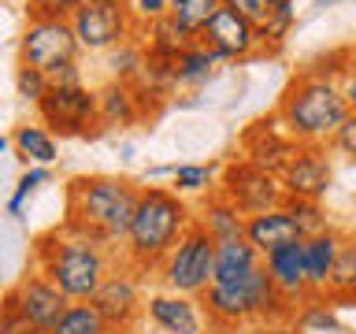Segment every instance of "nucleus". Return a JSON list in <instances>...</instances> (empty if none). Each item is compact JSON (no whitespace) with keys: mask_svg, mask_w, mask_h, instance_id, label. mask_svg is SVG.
I'll return each mask as SVG.
<instances>
[{"mask_svg":"<svg viewBox=\"0 0 356 334\" xmlns=\"http://www.w3.org/2000/svg\"><path fill=\"white\" fill-rule=\"evenodd\" d=\"M141 200V186L111 175H82L67 186V219L63 227L93 238L108 249L127 245L134 212Z\"/></svg>","mask_w":356,"mask_h":334,"instance_id":"obj_1","label":"nucleus"},{"mask_svg":"<svg viewBox=\"0 0 356 334\" xmlns=\"http://www.w3.org/2000/svg\"><path fill=\"white\" fill-rule=\"evenodd\" d=\"M33 260H38L41 275H49L63 289L67 301H93L97 289L108 283V275L119 267L122 256H115V249H108V245H100L93 238L67 230L60 223L56 230L38 238Z\"/></svg>","mask_w":356,"mask_h":334,"instance_id":"obj_2","label":"nucleus"},{"mask_svg":"<svg viewBox=\"0 0 356 334\" xmlns=\"http://www.w3.org/2000/svg\"><path fill=\"white\" fill-rule=\"evenodd\" d=\"M275 116L297 145H330L334 134L353 116V108L345 100L338 78H323L312 74L308 67H300L286 82L282 97L275 104Z\"/></svg>","mask_w":356,"mask_h":334,"instance_id":"obj_3","label":"nucleus"},{"mask_svg":"<svg viewBox=\"0 0 356 334\" xmlns=\"http://www.w3.org/2000/svg\"><path fill=\"white\" fill-rule=\"evenodd\" d=\"M197 223L182 193L163 186H141V200L134 212L127 245H122V264H130L138 275L160 271V264L171 256V249L186 238V230Z\"/></svg>","mask_w":356,"mask_h":334,"instance_id":"obj_4","label":"nucleus"},{"mask_svg":"<svg viewBox=\"0 0 356 334\" xmlns=\"http://www.w3.org/2000/svg\"><path fill=\"white\" fill-rule=\"evenodd\" d=\"M200 305L211 327H275V323L293 319V308L275 289L267 267H256L252 275L234 278V283H211Z\"/></svg>","mask_w":356,"mask_h":334,"instance_id":"obj_5","label":"nucleus"},{"mask_svg":"<svg viewBox=\"0 0 356 334\" xmlns=\"http://www.w3.org/2000/svg\"><path fill=\"white\" fill-rule=\"evenodd\" d=\"M216 256H219V241L200 223H193L186 230V238L171 249V256L160 264L163 289L186 297H204L208 286L216 283Z\"/></svg>","mask_w":356,"mask_h":334,"instance_id":"obj_6","label":"nucleus"},{"mask_svg":"<svg viewBox=\"0 0 356 334\" xmlns=\"http://www.w3.org/2000/svg\"><path fill=\"white\" fill-rule=\"evenodd\" d=\"M38 119L60 138H97L100 122V93L82 86H52L38 104Z\"/></svg>","mask_w":356,"mask_h":334,"instance_id":"obj_7","label":"nucleus"},{"mask_svg":"<svg viewBox=\"0 0 356 334\" xmlns=\"http://www.w3.org/2000/svg\"><path fill=\"white\" fill-rule=\"evenodd\" d=\"M71 26L82 41V52H111L138 38L141 19L134 15L130 0H86L74 11Z\"/></svg>","mask_w":356,"mask_h":334,"instance_id":"obj_8","label":"nucleus"},{"mask_svg":"<svg viewBox=\"0 0 356 334\" xmlns=\"http://www.w3.org/2000/svg\"><path fill=\"white\" fill-rule=\"evenodd\" d=\"M82 41L71 26V19H26V30L19 38V63L38 67L44 74H56L67 63H78Z\"/></svg>","mask_w":356,"mask_h":334,"instance_id":"obj_9","label":"nucleus"},{"mask_svg":"<svg viewBox=\"0 0 356 334\" xmlns=\"http://www.w3.org/2000/svg\"><path fill=\"white\" fill-rule=\"evenodd\" d=\"M219 193L234 200L245 216H260V212H271V208H282L286 205V186L282 178L267 167L252 164L249 156H238L222 167L219 175Z\"/></svg>","mask_w":356,"mask_h":334,"instance_id":"obj_10","label":"nucleus"},{"mask_svg":"<svg viewBox=\"0 0 356 334\" xmlns=\"http://www.w3.org/2000/svg\"><path fill=\"white\" fill-rule=\"evenodd\" d=\"M67 305H71V301L63 297V289L56 286L49 275H41V271L22 275L19 283L8 289V297H4V308L19 312V316L26 319L30 327H38V331H44V334H49L56 323H60V316L67 312Z\"/></svg>","mask_w":356,"mask_h":334,"instance_id":"obj_11","label":"nucleus"},{"mask_svg":"<svg viewBox=\"0 0 356 334\" xmlns=\"http://www.w3.org/2000/svg\"><path fill=\"white\" fill-rule=\"evenodd\" d=\"M200 41H204L222 63H249L256 56H264V41H260L256 22H249L241 11H234L227 4L216 11V19L208 22V30L200 33Z\"/></svg>","mask_w":356,"mask_h":334,"instance_id":"obj_12","label":"nucleus"},{"mask_svg":"<svg viewBox=\"0 0 356 334\" xmlns=\"http://www.w3.org/2000/svg\"><path fill=\"white\" fill-rule=\"evenodd\" d=\"M93 305L111 327V334H130V327L145 316V297H141L138 271L119 260V267L108 275V283L97 289Z\"/></svg>","mask_w":356,"mask_h":334,"instance_id":"obj_13","label":"nucleus"},{"mask_svg":"<svg viewBox=\"0 0 356 334\" xmlns=\"http://www.w3.org/2000/svg\"><path fill=\"white\" fill-rule=\"evenodd\" d=\"M145 316L160 334H208L211 331V319L204 305H200V297L171 294V289L145 297Z\"/></svg>","mask_w":356,"mask_h":334,"instance_id":"obj_14","label":"nucleus"},{"mask_svg":"<svg viewBox=\"0 0 356 334\" xmlns=\"http://www.w3.org/2000/svg\"><path fill=\"white\" fill-rule=\"evenodd\" d=\"M286 186V197H300V200H323L330 189L334 167L327 160L323 145H300L297 156L286 164V171L278 175Z\"/></svg>","mask_w":356,"mask_h":334,"instance_id":"obj_15","label":"nucleus"},{"mask_svg":"<svg viewBox=\"0 0 356 334\" xmlns=\"http://www.w3.org/2000/svg\"><path fill=\"white\" fill-rule=\"evenodd\" d=\"M241 149H245V156H249L252 164L282 175L286 164L297 156L300 145L286 134V127L278 122V116H264V119H256L252 127L241 134Z\"/></svg>","mask_w":356,"mask_h":334,"instance_id":"obj_16","label":"nucleus"},{"mask_svg":"<svg viewBox=\"0 0 356 334\" xmlns=\"http://www.w3.org/2000/svg\"><path fill=\"white\" fill-rule=\"evenodd\" d=\"M264 267H267V275H271L275 289L282 294V301L293 312H297V305H305V301L316 297V289L308 283V267H305V241L286 245V249L264 256Z\"/></svg>","mask_w":356,"mask_h":334,"instance_id":"obj_17","label":"nucleus"},{"mask_svg":"<svg viewBox=\"0 0 356 334\" xmlns=\"http://www.w3.org/2000/svg\"><path fill=\"white\" fill-rule=\"evenodd\" d=\"M245 238H249L264 256H271L278 249H286V245H300L308 234L300 230V223L289 216L286 208H271V212H260V216H249Z\"/></svg>","mask_w":356,"mask_h":334,"instance_id":"obj_18","label":"nucleus"},{"mask_svg":"<svg viewBox=\"0 0 356 334\" xmlns=\"http://www.w3.org/2000/svg\"><path fill=\"white\" fill-rule=\"evenodd\" d=\"M219 67H222V60L208 49L204 41H189L182 49V56L175 60V97L178 93L182 97L200 93L208 82H216Z\"/></svg>","mask_w":356,"mask_h":334,"instance_id":"obj_19","label":"nucleus"},{"mask_svg":"<svg viewBox=\"0 0 356 334\" xmlns=\"http://www.w3.org/2000/svg\"><path fill=\"white\" fill-rule=\"evenodd\" d=\"M197 223L204 227L216 241H234V238H245V223H249V216L234 205V200H227L216 189V193L204 197V205H200V216Z\"/></svg>","mask_w":356,"mask_h":334,"instance_id":"obj_20","label":"nucleus"},{"mask_svg":"<svg viewBox=\"0 0 356 334\" xmlns=\"http://www.w3.org/2000/svg\"><path fill=\"white\" fill-rule=\"evenodd\" d=\"M345 238L338 230H323V234H312V238H305V267H308V283L316 294H323L330 283V271L334 264H338V253H341Z\"/></svg>","mask_w":356,"mask_h":334,"instance_id":"obj_21","label":"nucleus"},{"mask_svg":"<svg viewBox=\"0 0 356 334\" xmlns=\"http://www.w3.org/2000/svg\"><path fill=\"white\" fill-rule=\"evenodd\" d=\"M11 149L30 167H52L60 160V141H56V134L44 122H22V127H15L11 130Z\"/></svg>","mask_w":356,"mask_h":334,"instance_id":"obj_22","label":"nucleus"},{"mask_svg":"<svg viewBox=\"0 0 356 334\" xmlns=\"http://www.w3.org/2000/svg\"><path fill=\"white\" fill-rule=\"evenodd\" d=\"M97 93H100V122H104V127H134V122H141L138 93H134L130 82L108 78Z\"/></svg>","mask_w":356,"mask_h":334,"instance_id":"obj_23","label":"nucleus"},{"mask_svg":"<svg viewBox=\"0 0 356 334\" xmlns=\"http://www.w3.org/2000/svg\"><path fill=\"white\" fill-rule=\"evenodd\" d=\"M256 267H264V253L256 249L249 238H234V241H219V256H216V283H234V278L252 275Z\"/></svg>","mask_w":356,"mask_h":334,"instance_id":"obj_24","label":"nucleus"},{"mask_svg":"<svg viewBox=\"0 0 356 334\" xmlns=\"http://www.w3.org/2000/svg\"><path fill=\"white\" fill-rule=\"evenodd\" d=\"M222 8V0H171V19L189 41H200V33L208 30V22L216 19V11Z\"/></svg>","mask_w":356,"mask_h":334,"instance_id":"obj_25","label":"nucleus"},{"mask_svg":"<svg viewBox=\"0 0 356 334\" xmlns=\"http://www.w3.org/2000/svg\"><path fill=\"white\" fill-rule=\"evenodd\" d=\"M145 30V52L156 56V60H167V63H175L178 56H182V49L189 45V38L182 30L175 26L171 19H160V22H149V26H141Z\"/></svg>","mask_w":356,"mask_h":334,"instance_id":"obj_26","label":"nucleus"},{"mask_svg":"<svg viewBox=\"0 0 356 334\" xmlns=\"http://www.w3.org/2000/svg\"><path fill=\"white\" fill-rule=\"evenodd\" d=\"M49 334H111V327L97 312L93 301H71L67 312L60 316V323H56Z\"/></svg>","mask_w":356,"mask_h":334,"instance_id":"obj_27","label":"nucleus"},{"mask_svg":"<svg viewBox=\"0 0 356 334\" xmlns=\"http://www.w3.org/2000/svg\"><path fill=\"white\" fill-rule=\"evenodd\" d=\"M145 63H149V52H145V41L134 38L127 45H119V49L108 52V74L115 78V82H138L145 74Z\"/></svg>","mask_w":356,"mask_h":334,"instance_id":"obj_28","label":"nucleus"},{"mask_svg":"<svg viewBox=\"0 0 356 334\" xmlns=\"http://www.w3.org/2000/svg\"><path fill=\"white\" fill-rule=\"evenodd\" d=\"M219 164H178L171 167V189L175 193H216Z\"/></svg>","mask_w":356,"mask_h":334,"instance_id":"obj_29","label":"nucleus"},{"mask_svg":"<svg viewBox=\"0 0 356 334\" xmlns=\"http://www.w3.org/2000/svg\"><path fill=\"white\" fill-rule=\"evenodd\" d=\"M330 301H341V297H356V241L345 238L341 253H338V264L330 271V283L323 289Z\"/></svg>","mask_w":356,"mask_h":334,"instance_id":"obj_30","label":"nucleus"},{"mask_svg":"<svg viewBox=\"0 0 356 334\" xmlns=\"http://www.w3.org/2000/svg\"><path fill=\"white\" fill-rule=\"evenodd\" d=\"M297 22V0H282L278 4V11L271 19L260 26V41H264V56H275L282 52V45L289 41V30H293Z\"/></svg>","mask_w":356,"mask_h":334,"instance_id":"obj_31","label":"nucleus"},{"mask_svg":"<svg viewBox=\"0 0 356 334\" xmlns=\"http://www.w3.org/2000/svg\"><path fill=\"white\" fill-rule=\"evenodd\" d=\"M44 182H52V167H26V171L19 175L15 189H11V197H8V216H15V219L26 216L30 197L38 193Z\"/></svg>","mask_w":356,"mask_h":334,"instance_id":"obj_32","label":"nucleus"},{"mask_svg":"<svg viewBox=\"0 0 356 334\" xmlns=\"http://www.w3.org/2000/svg\"><path fill=\"white\" fill-rule=\"evenodd\" d=\"M293 327L297 331H338V312L327 297H312L293 312Z\"/></svg>","mask_w":356,"mask_h":334,"instance_id":"obj_33","label":"nucleus"},{"mask_svg":"<svg viewBox=\"0 0 356 334\" xmlns=\"http://www.w3.org/2000/svg\"><path fill=\"white\" fill-rule=\"evenodd\" d=\"M289 216H293L300 223V230L308 234H323V230H330V223H327V212H323L319 200H300V197H286V205H282Z\"/></svg>","mask_w":356,"mask_h":334,"instance_id":"obj_34","label":"nucleus"},{"mask_svg":"<svg viewBox=\"0 0 356 334\" xmlns=\"http://www.w3.org/2000/svg\"><path fill=\"white\" fill-rule=\"evenodd\" d=\"M52 89V78L44 74V71H38V67H26V63H19L15 67V93L22 97V100H30L33 108L41 104V97Z\"/></svg>","mask_w":356,"mask_h":334,"instance_id":"obj_35","label":"nucleus"},{"mask_svg":"<svg viewBox=\"0 0 356 334\" xmlns=\"http://www.w3.org/2000/svg\"><path fill=\"white\" fill-rule=\"evenodd\" d=\"M86 0H26V19H74Z\"/></svg>","mask_w":356,"mask_h":334,"instance_id":"obj_36","label":"nucleus"},{"mask_svg":"<svg viewBox=\"0 0 356 334\" xmlns=\"http://www.w3.org/2000/svg\"><path fill=\"white\" fill-rule=\"evenodd\" d=\"M222 4L234 8V11H241V15L249 19V22H256V30H260L264 22L278 11V4H282V0H222Z\"/></svg>","mask_w":356,"mask_h":334,"instance_id":"obj_37","label":"nucleus"},{"mask_svg":"<svg viewBox=\"0 0 356 334\" xmlns=\"http://www.w3.org/2000/svg\"><path fill=\"white\" fill-rule=\"evenodd\" d=\"M134 4V15L141 19V26H149V22H160L171 15V0H130Z\"/></svg>","mask_w":356,"mask_h":334,"instance_id":"obj_38","label":"nucleus"},{"mask_svg":"<svg viewBox=\"0 0 356 334\" xmlns=\"http://www.w3.org/2000/svg\"><path fill=\"white\" fill-rule=\"evenodd\" d=\"M334 149H338L341 156H349V160L356 164V111H353V116L349 119H345V127L338 130V134H334Z\"/></svg>","mask_w":356,"mask_h":334,"instance_id":"obj_39","label":"nucleus"},{"mask_svg":"<svg viewBox=\"0 0 356 334\" xmlns=\"http://www.w3.org/2000/svg\"><path fill=\"white\" fill-rule=\"evenodd\" d=\"M341 89H345L349 108L356 111V45H349V63H345V74H341Z\"/></svg>","mask_w":356,"mask_h":334,"instance_id":"obj_40","label":"nucleus"},{"mask_svg":"<svg viewBox=\"0 0 356 334\" xmlns=\"http://www.w3.org/2000/svg\"><path fill=\"white\" fill-rule=\"evenodd\" d=\"M0 334H44V331H38V327H30V323L22 319L19 312H11V308H4V327H0Z\"/></svg>","mask_w":356,"mask_h":334,"instance_id":"obj_41","label":"nucleus"},{"mask_svg":"<svg viewBox=\"0 0 356 334\" xmlns=\"http://www.w3.org/2000/svg\"><path fill=\"white\" fill-rule=\"evenodd\" d=\"M52 86H82V67L78 63H67L52 74Z\"/></svg>","mask_w":356,"mask_h":334,"instance_id":"obj_42","label":"nucleus"},{"mask_svg":"<svg viewBox=\"0 0 356 334\" xmlns=\"http://www.w3.org/2000/svg\"><path fill=\"white\" fill-rule=\"evenodd\" d=\"M271 334H297V331H271Z\"/></svg>","mask_w":356,"mask_h":334,"instance_id":"obj_43","label":"nucleus"},{"mask_svg":"<svg viewBox=\"0 0 356 334\" xmlns=\"http://www.w3.org/2000/svg\"><path fill=\"white\" fill-rule=\"evenodd\" d=\"M208 334H222V331H219V327H211V331H208Z\"/></svg>","mask_w":356,"mask_h":334,"instance_id":"obj_44","label":"nucleus"},{"mask_svg":"<svg viewBox=\"0 0 356 334\" xmlns=\"http://www.w3.org/2000/svg\"><path fill=\"white\" fill-rule=\"evenodd\" d=\"M327 4H345V0H327Z\"/></svg>","mask_w":356,"mask_h":334,"instance_id":"obj_45","label":"nucleus"},{"mask_svg":"<svg viewBox=\"0 0 356 334\" xmlns=\"http://www.w3.org/2000/svg\"><path fill=\"white\" fill-rule=\"evenodd\" d=\"M267 334H271V331H267Z\"/></svg>","mask_w":356,"mask_h":334,"instance_id":"obj_46","label":"nucleus"}]
</instances>
